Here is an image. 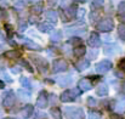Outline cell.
I'll use <instances>...</instances> for the list:
<instances>
[{
    "label": "cell",
    "instance_id": "cell-1",
    "mask_svg": "<svg viewBox=\"0 0 125 119\" xmlns=\"http://www.w3.org/2000/svg\"><path fill=\"white\" fill-rule=\"evenodd\" d=\"M80 94H82V90H80L79 87H77V89H71V90H66V91H63L62 95H61V101H62V102L74 101L75 97H78Z\"/></svg>",
    "mask_w": 125,
    "mask_h": 119
},
{
    "label": "cell",
    "instance_id": "cell-2",
    "mask_svg": "<svg viewBox=\"0 0 125 119\" xmlns=\"http://www.w3.org/2000/svg\"><path fill=\"white\" fill-rule=\"evenodd\" d=\"M67 119H83L84 111L79 107H67L64 109Z\"/></svg>",
    "mask_w": 125,
    "mask_h": 119
},
{
    "label": "cell",
    "instance_id": "cell-3",
    "mask_svg": "<svg viewBox=\"0 0 125 119\" xmlns=\"http://www.w3.org/2000/svg\"><path fill=\"white\" fill-rule=\"evenodd\" d=\"M113 28H114V22L112 18H103L97 24V29L101 32H111Z\"/></svg>",
    "mask_w": 125,
    "mask_h": 119
},
{
    "label": "cell",
    "instance_id": "cell-4",
    "mask_svg": "<svg viewBox=\"0 0 125 119\" xmlns=\"http://www.w3.org/2000/svg\"><path fill=\"white\" fill-rule=\"evenodd\" d=\"M68 69V63L66 60L63 58H58V60H55L53 63H52V72L53 73H60V72H64Z\"/></svg>",
    "mask_w": 125,
    "mask_h": 119
},
{
    "label": "cell",
    "instance_id": "cell-5",
    "mask_svg": "<svg viewBox=\"0 0 125 119\" xmlns=\"http://www.w3.org/2000/svg\"><path fill=\"white\" fill-rule=\"evenodd\" d=\"M31 58H32V61H33L38 67H39V69H40L42 72H46V71H47L49 65H47V62H46V60H45V58L39 57V56H35V55H32V56H31Z\"/></svg>",
    "mask_w": 125,
    "mask_h": 119
},
{
    "label": "cell",
    "instance_id": "cell-6",
    "mask_svg": "<svg viewBox=\"0 0 125 119\" xmlns=\"http://www.w3.org/2000/svg\"><path fill=\"white\" fill-rule=\"evenodd\" d=\"M111 68H112V63H111V61H108V60L101 61L100 63L96 65V71H97L98 73H106V72H108Z\"/></svg>",
    "mask_w": 125,
    "mask_h": 119
},
{
    "label": "cell",
    "instance_id": "cell-7",
    "mask_svg": "<svg viewBox=\"0 0 125 119\" xmlns=\"http://www.w3.org/2000/svg\"><path fill=\"white\" fill-rule=\"evenodd\" d=\"M13 103H15V94L12 91H9L2 100V106L6 108H10V107H12Z\"/></svg>",
    "mask_w": 125,
    "mask_h": 119
},
{
    "label": "cell",
    "instance_id": "cell-8",
    "mask_svg": "<svg viewBox=\"0 0 125 119\" xmlns=\"http://www.w3.org/2000/svg\"><path fill=\"white\" fill-rule=\"evenodd\" d=\"M46 92L45 91H42L37 98V107L39 108H46L47 107V97H46Z\"/></svg>",
    "mask_w": 125,
    "mask_h": 119
},
{
    "label": "cell",
    "instance_id": "cell-9",
    "mask_svg": "<svg viewBox=\"0 0 125 119\" xmlns=\"http://www.w3.org/2000/svg\"><path fill=\"white\" fill-rule=\"evenodd\" d=\"M91 86H92V83H91V80L87 79V78H83V79L79 80V83H78V87H79L82 91L90 90Z\"/></svg>",
    "mask_w": 125,
    "mask_h": 119
},
{
    "label": "cell",
    "instance_id": "cell-10",
    "mask_svg": "<svg viewBox=\"0 0 125 119\" xmlns=\"http://www.w3.org/2000/svg\"><path fill=\"white\" fill-rule=\"evenodd\" d=\"M100 44H101L100 35L97 33H91L90 34V38H89V45L91 47H97V46H100Z\"/></svg>",
    "mask_w": 125,
    "mask_h": 119
},
{
    "label": "cell",
    "instance_id": "cell-11",
    "mask_svg": "<svg viewBox=\"0 0 125 119\" xmlns=\"http://www.w3.org/2000/svg\"><path fill=\"white\" fill-rule=\"evenodd\" d=\"M33 112H34V107H33L32 105H27V106L23 107V109L21 111V116H22L23 118H29V117H32Z\"/></svg>",
    "mask_w": 125,
    "mask_h": 119
},
{
    "label": "cell",
    "instance_id": "cell-12",
    "mask_svg": "<svg viewBox=\"0 0 125 119\" xmlns=\"http://www.w3.org/2000/svg\"><path fill=\"white\" fill-rule=\"evenodd\" d=\"M89 66H90V61H89V60H80V61L75 65V67H77L78 71H84V69L89 68Z\"/></svg>",
    "mask_w": 125,
    "mask_h": 119
},
{
    "label": "cell",
    "instance_id": "cell-13",
    "mask_svg": "<svg viewBox=\"0 0 125 119\" xmlns=\"http://www.w3.org/2000/svg\"><path fill=\"white\" fill-rule=\"evenodd\" d=\"M52 29H53V27L50 23H47V22H42V23L39 24V31H42V33H49Z\"/></svg>",
    "mask_w": 125,
    "mask_h": 119
},
{
    "label": "cell",
    "instance_id": "cell-14",
    "mask_svg": "<svg viewBox=\"0 0 125 119\" xmlns=\"http://www.w3.org/2000/svg\"><path fill=\"white\" fill-rule=\"evenodd\" d=\"M6 58H12V60H16V58H18L20 56H21V54L18 52V51H16V50H11V51H7V52H5V55H4Z\"/></svg>",
    "mask_w": 125,
    "mask_h": 119
},
{
    "label": "cell",
    "instance_id": "cell-15",
    "mask_svg": "<svg viewBox=\"0 0 125 119\" xmlns=\"http://www.w3.org/2000/svg\"><path fill=\"white\" fill-rule=\"evenodd\" d=\"M97 94H98L100 96H106V95L108 94V87H107V85H106V84H101V85L97 87Z\"/></svg>",
    "mask_w": 125,
    "mask_h": 119
},
{
    "label": "cell",
    "instance_id": "cell-16",
    "mask_svg": "<svg viewBox=\"0 0 125 119\" xmlns=\"http://www.w3.org/2000/svg\"><path fill=\"white\" fill-rule=\"evenodd\" d=\"M46 18L50 20V21H52V23H56V22H57V13H56L55 11L50 10V11L46 12Z\"/></svg>",
    "mask_w": 125,
    "mask_h": 119
},
{
    "label": "cell",
    "instance_id": "cell-17",
    "mask_svg": "<svg viewBox=\"0 0 125 119\" xmlns=\"http://www.w3.org/2000/svg\"><path fill=\"white\" fill-rule=\"evenodd\" d=\"M85 52H86V50H85V47H84L83 45L82 46H77L74 49V56L75 57H82Z\"/></svg>",
    "mask_w": 125,
    "mask_h": 119
},
{
    "label": "cell",
    "instance_id": "cell-18",
    "mask_svg": "<svg viewBox=\"0 0 125 119\" xmlns=\"http://www.w3.org/2000/svg\"><path fill=\"white\" fill-rule=\"evenodd\" d=\"M26 46L31 50H42V47L38 44H35L34 41H31V40H26Z\"/></svg>",
    "mask_w": 125,
    "mask_h": 119
},
{
    "label": "cell",
    "instance_id": "cell-19",
    "mask_svg": "<svg viewBox=\"0 0 125 119\" xmlns=\"http://www.w3.org/2000/svg\"><path fill=\"white\" fill-rule=\"evenodd\" d=\"M118 35L120 39L125 41V24H120L118 27Z\"/></svg>",
    "mask_w": 125,
    "mask_h": 119
},
{
    "label": "cell",
    "instance_id": "cell-20",
    "mask_svg": "<svg viewBox=\"0 0 125 119\" xmlns=\"http://www.w3.org/2000/svg\"><path fill=\"white\" fill-rule=\"evenodd\" d=\"M75 12H77V9H75V6H71V7H68L67 10H66V13H67V16H68V18L71 17H74L75 16Z\"/></svg>",
    "mask_w": 125,
    "mask_h": 119
},
{
    "label": "cell",
    "instance_id": "cell-21",
    "mask_svg": "<svg viewBox=\"0 0 125 119\" xmlns=\"http://www.w3.org/2000/svg\"><path fill=\"white\" fill-rule=\"evenodd\" d=\"M61 37H62L61 31H56V32H53V33L51 34V40H52V41H58V40L61 39Z\"/></svg>",
    "mask_w": 125,
    "mask_h": 119
},
{
    "label": "cell",
    "instance_id": "cell-22",
    "mask_svg": "<svg viewBox=\"0 0 125 119\" xmlns=\"http://www.w3.org/2000/svg\"><path fill=\"white\" fill-rule=\"evenodd\" d=\"M89 118L90 119H100L101 118V113L97 111H89Z\"/></svg>",
    "mask_w": 125,
    "mask_h": 119
},
{
    "label": "cell",
    "instance_id": "cell-23",
    "mask_svg": "<svg viewBox=\"0 0 125 119\" xmlns=\"http://www.w3.org/2000/svg\"><path fill=\"white\" fill-rule=\"evenodd\" d=\"M42 4H35L33 7H32V12L33 13H42Z\"/></svg>",
    "mask_w": 125,
    "mask_h": 119
},
{
    "label": "cell",
    "instance_id": "cell-24",
    "mask_svg": "<svg viewBox=\"0 0 125 119\" xmlns=\"http://www.w3.org/2000/svg\"><path fill=\"white\" fill-rule=\"evenodd\" d=\"M51 114L53 116L55 119H61V111H60L57 107H55V108L51 109Z\"/></svg>",
    "mask_w": 125,
    "mask_h": 119
},
{
    "label": "cell",
    "instance_id": "cell-25",
    "mask_svg": "<svg viewBox=\"0 0 125 119\" xmlns=\"http://www.w3.org/2000/svg\"><path fill=\"white\" fill-rule=\"evenodd\" d=\"M103 2H104L103 0H94V1L91 2V6L95 7V9H96V7H101V6H103Z\"/></svg>",
    "mask_w": 125,
    "mask_h": 119
},
{
    "label": "cell",
    "instance_id": "cell-26",
    "mask_svg": "<svg viewBox=\"0 0 125 119\" xmlns=\"http://www.w3.org/2000/svg\"><path fill=\"white\" fill-rule=\"evenodd\" d=\"M118 12H119V15H124L125 13V1L119 2V5H118Z\"/></svg>",
    "mask_w": 125,
    "mask_h": 119
},
{
    "label": "cell",
    "instance_id": "cell-27",
    "mask_svg": "<svg viewBox=\"0 0 125 119\" xmlns=\"http://www.w3.org/2000/svg\"><path fill=\"white\" fill-rule=\"evenodd\" d=\"M69 43H71V44H73V45H79V46H80V44H82V39H80V38H72V39L69 40Z\"/></svg>",
    "mask_w": 125,
    "mask_h": 119
},
{
    "label": "cell",
    "instance_id": "cell-28",
    "mask_svg": "<svg viewBox=\"0 0 125 119\" xmlns=\"http://www.w3.org/2000/svg\"><path fill=\"white\" fill-rule=\"evenodd\" d=\"M118 68H119V71H125V58H122L118 62Z\"/></svg>",
    "mask_w": 125,
    "mask_h": 119
},
{
    "label": "cell",
    "instance_id": "cell-29",
    "mask_svg": "<svg viewBox=\"0 0 125 119\" xmlns=\"http://www.w3.org/2000/svg\"><path fill=\"white\" fill-rule=\"evenodd\" d=\"M21 84L24 86V87H29L31 85H29V81H28V79L26 78V77H22L21 78Z\"/></svg>",
    "mask_w": 125,
    "mask_h": 119
},
{
    "label": "cell",
    "instance_id": "cell-30",
    "mask_svg": "<svg viewBox=\"0 0 125 119\" xmlns=\"http://www.w3.org/2000/svg\"><path fill=\"white\" fill-rule=\"evenodd\" d=\"M87 105H89L90 107H95V106H96V100H95L94 97H89V98H87Z\"/></svg>",
    "mask_w": 125,
    "mask_h": 119
},
{
    "label": "cell",
    "instance_id": "cell-31",
    "mask_svg": "<svg viewBox=\"0 0 125 119\" xmlns=\"http://www.w3.org/2000/svg\"><path fill=\"white\" fill-rule=\"evenodd\" d=\"M15 6H16V7H23V6H24V4H23V1H21V0H16Z\"/></svg>",
    "mask_w": 125,
    "mask_h": 119
},
{
    "label": "cell",
    "instance_id": "cell-32",
    "mask_svg": "<svg viewBox=\"0 0 125 119\" xmlns=\"http://www.w3.org/2000/svg\"><path fill=\"white\" fill-rule=\"evenodd\" d=\"M51 101H52V105H55L56 102H57V97H56V95H51Z\"/></svg>",
    "mask_w": 125,
    "mask_h": 119
},
{
    "label": "cell",
    "instance_id": "cell-33",
    "mask_svg": "<svg viewBox=\"0 0 125 119\" xmlns=\"http://www.w3.org/2000/svg\"><path fill=\"white\" fill-rule=\"evenodd\" d=\"M26 27H27V24H26V23H21V24H20V31H24V29H26Z\"/></svg>",
    "mask_w": 125,
    "mask_h": 119
},
{
    "label": "cell",
    "instance_id": "cell-34",
    "mask_svg": "<svg viewBox=\"0 0 125 119\" xmlns=\"http://www.w3.org/2000/svg\"><path fill=\"white\" fill-rule=\"evenodd\" d=\"M5 28H6L7 33H9V34H11V26H10V24H5Z\"/></svg>",
    "mask_w": 125,
    "mask_h": 119
},
{
    "label": "cell",
    "instance_id": "cell-35",
    "mask_svg": "<svg viewBox=\"0 0 125 119\" xmlns=\"http://www.w3.org/2000/svg\"><path fill=\"white\" fill-rule=\"evenodd\" d=\"M84 13H85V11H84L83 9L78 11V16H79V17H83V16H84Z\"/></svg>",
    "mask_w": 125,
    "mask_h": 119
},
{
    "label": "cell",
    "instance_id": "cell-36",
    "mask_svg": "<svg viewBox=\"0 0 125 119\" xmlns=\"http://www.w3.org/2000/svg\"><path fill=\"white\" fill-rule=\"evenodd\" d=\"M119 20H120L123 23H125V13L124 15H119Z\"/></svg>",
    "mask_w": 125,
    "mask_h": 119
},
{
    "label": "cell",
    "instance_id": "cell-37",
    "mask_svg": "<svg viewBox=\"0 0 125 119\" xmlns=\"http://www.w3.org/2000/svg\"><path fill=\"white\" fill-rule=\"evenodd\" d=\"M115 74H117L118 77H122V78H124V77H125L124 73H122V72H119V71H118V72H115Z\"/></svg>",
    "mask_w": 125,
    "mask_h": 119
},
{
    "label": "cell",
    "instance_id": "cell-38",
    "mask_svg": "<svg viewBox=\"0 0 125 119\" xmlns=\"http://www.w3.org/2000/svg\"><path fill=\"white\" fill-rule=\"evenodd\" d=\"M111 119H123L122 117H119V116H117V114H114V116H112Z\"/></svg>",
    "mask_w": 125,
    "mask_h": 119
},
{
    "label": "cell",
    "instance_id": "cell-39",
    "mask_svg": "<svg viewBox=\"0 0 125 119\" xmlns=\"http://www.w3.org/2000/svg\"><path fill=\"white\" fill-rule=\"evenodd\" d=\"M13 73H20V69H18V67H13Z\"/></svg>",
    "mask_w": 125,
    "mask_h": 119
},
{
    "label": "cell",
    "instance_id": "cell-40",
    "mask_svg": "<svg viewBox=\"0 0 125 119\" xmlns=\"http://www.w3.org/2000/svg\"><path fill=\"white\" fill-rule=\"evenodd\" d=\"M91 78H92V81H94V83H97L100 77H91Z\"/></svg>",
    "mask_w": 125,
    "mask_h": 119
},
{
    "label": "cell",
    "instance_id": "cell-41",
    "mask_svg": "<svg viewBox=\"0 0 125 119\" xmlns=\"http://www.w3.org/2000/svg\"><path fill=\"white\" fill-rule=\"evenodd\" d=\"M4 86H5L4 81H2V80H0V89H4Z\"/></svg>",
    "mask_w": 125,
    "mask_h": 119
},
{
    "label": "cell",
    "instance_id": "cell-42",
    "mask_svg": "<svg viewBox=\"0 0 125 119\" xmlns=\"http://www.w3.org/2000/svg\"><path fill=\"white\" fill-rule=\"evenodd\" d=\"M96 17H97V15H96V13L94 12V13H92V16H91V18H92V21H95V18H96Z\"/></svg>",
    "mask_w": 125,
    "mask_h": 119
},
{
    "label": "cell",
    "instance_id": "cell-43",
    "mask_svg": "<svg viewBox=\"0 0 125 119\" xmlns=\"http://www.w3.org/2000/svg\"><path fill=\"white\" fill-rule=\"evenodd\" d=\"M55 2H56V0H49V4L50 5H55Z\"/></svg>",
    "mask_w": 125,
    "mask_h": 119
},
{
    "label": "cell",
    "instance_id": "cell-44",
    "mask_svg": "<svg viewBox=\"0 0 125 119\" xmlns=\"http://www.w3.org/2000/svg\"><path fill=\"white\" fill-rule=\"evenodd\" d=\"M74 1H77V2H85L86 0H74Z\"/></svg>",
    "mask_w": 125,
    "mask_h": 119
},
{
    "label": "cell",
    "instance_id": "cell-45",
    "mask_svg": "<svg viewBox=\"0 0 125 119\" xmlns=\"http://www.w3.org/2000/svg\"><path fill=\"white\" fill-rule=\"evenodd\" d=\"M29 1H33V2H39L40 0H29Z\"/></svg>",
    "mask_w": 125,
    "mask_h": 119
},
{
    "label": "cell",
    "instance_id": "cell-46",
    "mask_svg": "<svg viewBox=\"0 0 125 119\" xmlns=\"http://www.w3.org/2000/svg\"><path fill=\"white\" fill-rule=\"evenodd\" d=\"M4 119H13V118H9V117H7V118H4Z\"/></svg>",
    "mask_w": 125,
    "mask_h": 119
},
{
    "label": "cell",
    "instance_id": "cell-47",
    "mask_svg": "<svg viewBox=\"0 0 125 119\" xmlns=\"http://www.w3.org/2000/svg\"><path fill=\"white\" fill-rule=\"evenodd\" d=\"M123 87H124V90H125V84H123Z\"/></svg>",
    "mask_w": 125,
    "mask_h": 119
}]
</instances>
